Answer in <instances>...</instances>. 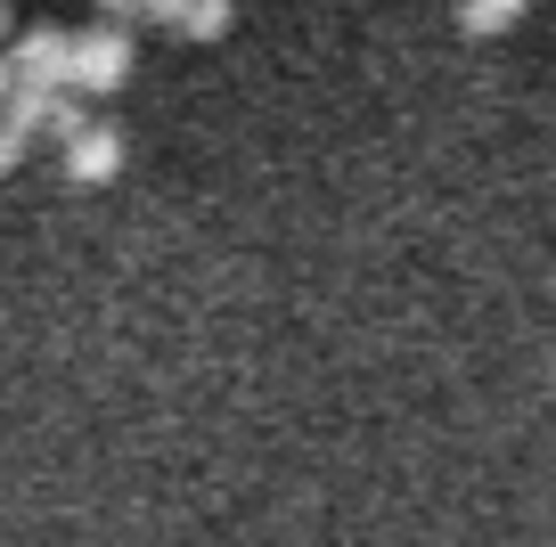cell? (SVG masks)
<instances>
[{"mask_svg": "<svg viewBox=\"0 0 556 547\" xmlns=\"http://www.w3.org/2000/svg\"><path fill=\"white\" fill-rule=\"evenodd\" d=\"M123 82H131V25L99 17L90 34H74V82H66V90L106 99V90H123Z\"/></svg>", "mask_w": 556, "mask_h": 547, "instance_id": "6da1fadb", "label": "cell"}, {"mask_svg": "<svg viewBox=\"0 0 556 547\" xmlns=\"http://www.w3.org/2000/svg\"><path fill=\"white\" fill-rule=\"evenodd\" d=\"M9 58H17V74H25V82H41V90H66L74 82V34H66V25H25V34L9 41Z\"/></svg>", "mask_w": 556, "mask_h": 547, "instance_id": "7a4b0ae2", "label": "cell"}, {"mask_svg": "<svg viewBox=\"0 0 556 547\" xmlns=\"http://www.w3.org/2000/svg\"><path fill=\"white\" fill-rule=\"evenodd\" d=\"M115 171H123V131L83 123V131L66 139V180L74 189H99V180H115Z\"/></svg>", "mask_w": 556, "mask_h": 547, "instance_id": "3957f363", "label": "cell"}, {"mask_svg": "<svg viewBox=\"0 0 556 547\" xmlns=\"http://www.w3.org/2000/svg\"><path fill=\"white\" fill-rule=\"evenodd\" d=\"M229 17H238V0H189L173 34H180V41H222V34H229Z\"/></svg>", "mask_w": 556, "mask_h": 547, "instance_id": "277c9868", "label": "cell"}, {"mask_svg": "<svg viewBox=\"0 0 556 547\" xmlns=\"http://www.w3.org/2000/svg\"><path fill=\"white\" fill-rule=\"evenodd\" d=\"M523 9H532V0H467V9H458V25H467L475 41H491V34H507Z\"/></svg>", "mask_w": 556, "mask_h": 547, "instance_id": "5b68a950", "label": "cell"}, {"mask_svg": "<svg viewBox=\"0 0 556 547\" xmlns=\"http://www.w3.org/2000/svg\"><path fill=\"white\" fill-rule=\"evenodd\" d=\"M17 90H25V74H17V58L0 50V115H9V99H17Z\"/></svg>", "mask_w": 556, "mask_h": 547, "instance_id": "8992f818", "label": "cell"}, {"mask_svg": "<svg viewBox=\"0 0 556 547\" xmlns=\"http://www.w3.org/2000/svg\"><path fill=\"white\" fill-rule=\"evenodd\" d=\"M99 17H115V25H139V17H148V0H99Z\"/></svg>", "mask_w": 556, "mask_h": 547, "instance_id": "52a82bcc", "label": "cell"}, {"mask_svg": "<svg viewBox=\"0 0 556 547\" xmlns=\"http://www.w3.org/2000/svg\"><path fill=\"white\" fill-rule=\"evenodd\" d=\"M180 9H189V0H148V25H164V34H173V25H180Z\"/></svg>", "mask_w": 556, "mask_h": 547, "instance_id": "ba28073f", "label": "cell"}, {"mask_svg": "<svg viewBox=\"0 0 556 547\" xmlns=\"http://www.w3.org/2000/svg\"><path fill=\"white\" fill-rule=\"evenodd\" d=\"M0 41H9V0H0Z\"/></svg>", "mask_w": 556, "mask_h": 547, "instance_id": "9c48e42d", "label": "cell"}]
</instances>
